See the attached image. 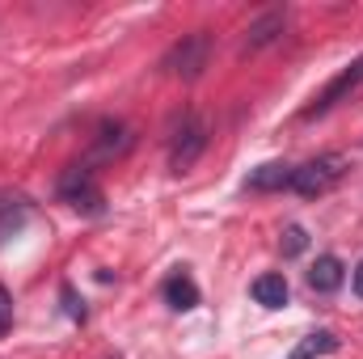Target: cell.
<instances>
[{
    "mask_svg": "<svg viewBox=\"0 0 363 359\" xmlns=\"http://www.w3.org/2000/svg\"><path fill=\"white\" fill-rule=\"evenodd\" d=\"M330 351H338V334L334 330H313V334H304L296 343V351L287 359H321V355H330Z\"/></svg>",
    "mask_w": 363,
    "mask_h": 359,
    "instance_id": "cell-10",
    "label": "cell"
},
{
    "mask_svg": "<svg viewBox=\"0 0 363 359\" xmlns=\"http://www.w3.org/2000/svg\"><path fill=\"white\" fill-rule=\"evenodd\" d=\"M203 148H207V123L199 114H186L182 127L174 131V144H169V170L174 174H190L194 161L203 157Z\"/></svg>",
    "mask_w": 363,
    "mask_h": 359,
    "instance_id": "cell-2",
    "label": "cell"
},
{
    "mask_svg": "<svg viewBox=\"0 0 363 359\" xmlns=\"http://www.w3.org/2000/svg\"><path fill=\"white\" fill-rule=\"evenodd\" d=\"M304 245H308L304 228H300V224H291V228L283 233V254H291V258H296V254H304Z\"/></svg>",
    "mask_w": 363,
    "mask_h": 359,
    "instance_id": "cell-14",
    "label": "cell"
},
{
    "mask_svg": "<svg viewBox=\"0 0 363 359\" xmlns=\"http://www.w3.org/2000/svg\"><path fill=\"white\" fill-rule=\"evenodd\" d=\"M64 304H68V317L85 321V304H77V292H72V287H64Z\"/></svg>",
    "mask_w": 363,
    "mask_h": 359,
    "instance_id": "cell-15",
    "label": "cell"
},
{
    "mask_svg": "<svg viewBox=\"0 0 363 359\" xmlns=\"http://www.w3.org/2000/svg\"><path fill=\"white\" fill-rule=\"evenodd\" d=\"M127 148H131V131H127L123 123H101V127H97V148H93V153H97L101 161L123 157Z\"/></svg>",
    "mask_w": 363,
    "mask_h": 359,
    "instance_id": "cell-8",
    "label": "cell"
},
{
    "mask_svg": "<svg viewBox=\"0 0 363 359\" xmlns=\"http://www.w3.org/2000/svg\"><path fill=\"white\" fill-rule=\"evenodd\" d=\"M60 194H64V203H72L77 211H89V216L101 211V186L93 182L89 165H72V170L60 178Z\"/></svg>",
    "mask_w": 363,
    "mask_h": 359,
    "instance_id": "cell-4",
    "label": "cell"
},
{
    "mask_svg": "<svg viewBox=\"0 0 363 359\" xmlns=\"http://www.w3.org/2000/svg\"><path fill=\"white\" fill-rule=\"evenodd\" d=\"M165 300H169V309H178V313L194 309V304H199L194 279H190V275H169V279H165Z\"/></svg>",
    "mask_w": 363,
    "mask_h": 359,
    "instance_id": "cell-12",
    "label": "cell"
},
{
    "mask_svg": "<svg viewBox=\"0 0 363 359\" xmlns=\"http://www.w3.org/2000/svg\"><path fill=\"white\" fill-rule=\"evenodd\" d=\"M308 287H313V292H338V287H342V263H338L334 254L317 258L313 270H308Z\"/></svg>",
    "mask_w": 363,
    "mask_h": 359,
    "instance_id": "cell-9",
    "label": "cell"
},
{
    "mask_svg": "<svg viewBox=\"0 0 363 359\" xmlns=\"http://www.w3.org/2000/svg\"><path fill=\"white\" fill-rule=\"evenodd\" d=\"M207 60H211V34L194 30V34H186L182 43L169 47V55L161 60V68L174 72V77H182V81H199L203 68H207Z\"/></svg>",
    "mask_w": 363,
    "mask_h": 359,
    "instance_id": "cell-1",
    "label": "cell"
},
{
    "mask_svg": "<svg viewBox=\"0 0 363 359\" xmlns=\"http://www.w3.org/2000/svg\"><path fill=\"white\" fill-rule=\"evenodd\" d=\"M254 300L262 309H283L287 304V279L283 275H258L254 279Z\"/></svg>",
    "mask_w": 363,
    "mask_h": 359,
    "instance_id": "cell-11",
    "label": "cell"
},
{
    "mask_svg": "<svg viewBox=\"0 0 363 359\" xmlns=\"http://www.w3.org/2000/svg\"><path fill=\"white\" fill-rule=\"evenodd\" d=\"M291 178H296V165H283V161H267V165L250 170L245 186H250V190H283V186H291Z\"/></svg>",
    "mask_w": 363,
    "mask_h": 359,
    "instance_id": "cell-6",
    "label": "cell"
},
{
    "mask_svg": "<svg viewBox=\"0 0 363 359\" xmlns=\"http://www.w3.org/2000/svg\"><path fill=\"white\" fill-rule=\"evenodd\" d=\"M21 220H26V203L17 194H0V241L13 237L21 228Z\"/></svg>",
    "mask_w": 363,
    "mask_h": 359,
    "instance_id": "cell-13",
    "label": "cell"
},
{
    "mask_svg": "<svg viewBox=\"0 0 363 359\" xmlns=\"http://www.w3.org/2000/svg\"><path fill=\"white\" fill-rule=\"evenodd\" d=\"M283 26H287V13H283V9L262 13V17L250 26V34H245V51H262L267 43H274V38L283 34Z\"/></svg>",
    "mask_w": 363,
    "mask_h": 359,
    "instance_id": "cell-5",
    "label": "cell"
},
{
    "mask_svg": "<svg viewBox=\"0 0 363 359\" xmlns=\"http://www.w3.org/2000/svg\"><path fill=\"white\" fill-rule=\"evenodd\" d=\"M342 174H347V157L330 153V157H317V161L300 165V170H296V178H291V190H296V194H304V199H313V194H325L330 186H338Z\"/></svg>",
    "mask_w": 363,
    "mask_h": 359,
    "instance_id": "cell-3",
    "label": "cell"
},
{
    "mask_svg": "<svg viewBox=\"0 0 363 359\" xmlns=\"http://www.w3.org/2000/svg\"><path fill=\"white\" fill-rule=\"evenodd\" d=\"M351 283H355V296H363V263L351 270Z\"/></svg>",
    "mask_w": 363,
    "mask_h": 359,
    "instance_id": "cell-16",
    "label": "cell"
},
{
    "mask_svg": "<svg viewBox=\"0 0 363 359\" xmlns=\"http://www.w3.org/2000/svg\"><path fill=\"white\" fill-rule=\"evenodd\" d=\"M359 81H363V60H355V64H351V68H347V72H342V77H338L334 85H330V89H325L321 97H317V106H308V118L325 114V110H330V106H334V101H338L342 93H351L355 85H359Z\"/></svg>",
    "mask_w": 363,
    "mask_h": 359,
    "instance_id": "cell-7",
    "label": "cell"
}]
</instances>
